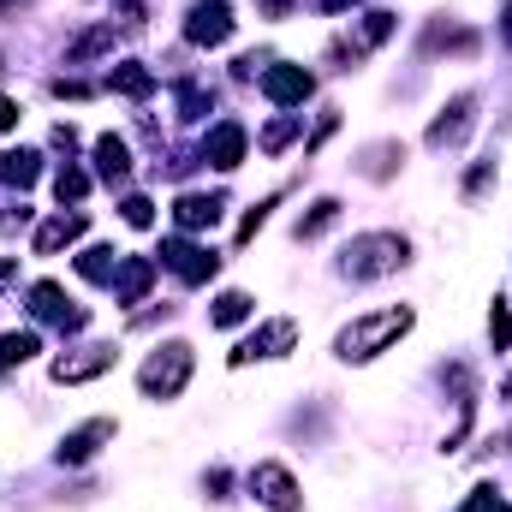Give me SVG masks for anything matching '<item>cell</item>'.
Listing matches in <instances>:
<instances>
[{
    "instance_id": "27",
    "label": "cell",
    "mask_w": 512,
    "mask_h": 512,
    "mask_svg": "<svg viewBox=\"0 0 512 512\" xmlns=\"http://www.w3.org/2000/svg\"><path fill=\"white\" fill-rule=\"evenodd\" d=\"M387 36H393V12H370V18H364V30H358V42H364V48H376V42H387Z\"/></svg>"
},
{
    "instance_id": "36",
    "label": "cell",
    "mask_w": 512,
    "mask_h": 512,
    "mask_svg": "<svg viewBox=\"0 0 512 512\" xmlns=\"http://www.w3.org/2000/svg\"><path fill=\"white\" fill-rule=\"evenodd\" d=\"M256 6H262L268 18H286V12H292V0H256Z\"/></svg>"
},
{
    "instance_id": "10",
    "label": "cell",
    "mask_w": 512,
    "mask_h": 512,
    "mask_svg": "<svg viewBox=\"0 0 512 512\" xmlns=\"http://www.w3.org/2000/svg\"><path fill=\"white\" fill-rule=\"evenodd\" d=\"M114 346H84V352H66V358H54V382H96V376H108L114 370Z\"/></svg>"
},
{
    "instance_id": "14",
    "label": "cell",
    "mask_w": 512,
    "mask_h": 512,
    "mask_svg": "<svg viewBox=\"0 0 512 512\" xmlns=\"http://www.w3.org/2000/svg\"><path fill=\"white\" fill-rule=\"evenodd\" d=\"M173 221H179V233H203V227L221 221V197H197V191H185V197L173 203Z\"/></svg>"
},
{
    "instance_id": "32",
    "label": "cell",
    "mask_w": 512,
    "mask_h": 512,
    "mask_svg": "<svg viewBox=\"0 0 512 512\" xmlns=\"http://www.w3.org/2000/svg\"><path fill=\"white\" fill-rule=\"evenodd\" d=\"M489 179H495V161H483V167H471V179H465V191L477 197V191H489Z\"/></svg>"
},
{
    "instance_id": "17",
    "label": "cell",
    "mask_w": 512,
    "mask_h": 512,
    "mask_svg": "<svg viewBox=\"0 0 512 512\" xmlns=\"http://www.w3.org/2000/svg\"><path fill=\"white\" fill-rule=\"evenodd\" d=\"M84 215H60V221H48L42 233H36V256H54L60 245H72V239H84Z\"/></svg>"
},
{
    "instance_id": "13",
    "label": "cell",
    "mask_w": 512,
    "mask_h": 512,
    "mask_svg": "<svg viewBox=\"0 0 512 512\" xmlns=\"http://www.w3.org/2000/svg\"><path fill=\"white\" fill-rule=\"evenodd\" d=\"M471 108H477V96H453V102L441 108V120L429 126V149H447V143H459V137L471 131Z\"/></svg>"
},
{
    "instance_id": "22",
    "label": "cell",
    "mask_w": 512,
    "mask_h": 512,
    "mask_svg": "<svg viewBox=\"0 0 512 512\" xmlns=\"http://www.w3.org/2000/svg\"><path fill=\"white\" fill-rule=\"evenodd\" d=\"M114 268H120V251H108V245H90V251L78 256L84 280H114Z\"/></svg>"
},
{
    "instance_id": "37",
    "label": "cell",
    "mask_w": 512,
    "mask_h": 512,
    "mask_svg": "<svg viewBox=\"0 0 512 512\" xmlns=\"http://www.w3.org/2000/svg\"><path fill=\"white\" fill-rule=\"evenodd\" d=\"M310 6H316V12H346L352 0H310Z\"/></svg>"
},
{
    "instance_id": "30",
    "label": "cell",
    "mask_w": 512,
    "mask_h": 512,
    "mask_svg": "<svg viewBox=\"0 0 512 512\" xmlns=\"http://www.w3.org/2000/svg\"><path fill=\"white\" fill-rule=\"evenodd\" d=\"M126 221L131 227H149V221H155V203H149V197H126Z\"/></svg>"
},
{
    "instance_id": "8",
    "label": "cell",
    "mask_w": 512,
    "mask_h": 512,
    "mask_svg": "<svg viewBox=\"0 0 512 512\" xmlns=\"http://www.w3.org/2000/svg\"><path fill=\"white\" fill-rule=\"evenodd\" d=\"M292 340H298V322H262L251 340H239V352H233V364H251V358H286L292 352Z\"/></svg>"
},
{
    "instance_id": "29",
    "label": "cell",
    "mask_w": 512,
    "mask_h": 512,
    "mask_svg": "<svg viewBox=\"0 0 512 512\" xmlns=\"http://www.w3.org/2000/svg\"><path fill=\"white\" fill-rule=\"evenodd\" d=\"M179 108H185V120H203V108H209V96H203L197 84H179Z\"/></svg>"
},
{
    "instance_id": "9",
    "label": "cell",
    "mask_w": 512,
    "mask_h": 512,
    "mask_svg": "<svg viewBox=\"0 0 512 512\" xmlns=\"http://www.w3.org/2000/svg\"><path fill=\"white\" fill-rule=\"evenodd\" d=\"M108 441H114V417H90V423H78V429L60 441V465H90Z\"/></svg>"
},
{
    "instance_id": "18",
    "label": "cell",
    "mask_w": 512,
    "mask_h": 512,
    "mask_svg": "<svg viewBox=\"0 0 512 512\" xmlns=\"http://www.w3.org/2000/svg\"><path fill=\"white\" fill-rule=\"evenodd\" d=\"M36 173H42V161H36L30 149H6V155H0V179H6V185L24 191V185H36Z\"/></svg>"
},
{
    "instance_id": "20",
    "label": "cell",
    "mask_w": 512,
    "mask_h": 512,
    "mask_svg": "<svg viewBox=\"0 0 512 512\" xmlns=\"http://www.w3.org/2000/svg\"><path fill=\"white\" fill-rule=\"evenodd\" d=\"M108 48H114V24H96V30H84V36L66 48V60L84 66V60H96V54H108Z\"/></svg>"
},
{
    "instance_id": "21",
    "label": "cell",
    "mask_w": 512,
    "mask_h": 512,
    "mask_svg": "<svg viewBox=\"0 0 512 512\" xmlns=\"http://www.w3.org/2000/svg\"><path fill=\"white\" fill-rule=\"evenodd\" d=\"M334 221H340V203H334V197H322V203H310V215L298 221V239H322Z\"/></svg>"
},
{
    "instance_id": "2",
    "label": "cell",
    "mask_w": 512,
    "mask_h": 512,
    "mask_svg": "<svg viewBox=\"0 0 512 512\" xmlns=\"http://www.w3.org/2000/svg\"><path fill=\"white\" fill-rule=\"evenodd\" d=\"M411 262V245L399 239V233H364V239H352L346 245V274L352 280H387V274H399Z\"/></svg>"
},
{
    "instance_id": "4",
    "label": "cell",
    "mask_w": 512,
    "mask_h": 512,
    "mask_svg": "<svg viewBox=\"0 0 512 512\" xmlns=\"http://www.w3.org/2000/svg\"><path fill=\"white\" fill-rule=\"evenodd\" d=\"M251 495L262 501L268 512H298L304 501H298V483H292V471L286 465H274V459H262L251 471Z\"/></svg>"
},
{
    "instance_id": "26",
    "label": "cell",
    "mask_w": 512,
    "mask_h": 512,
    "mask_svg": "<svg viewBox=\"0 0 512 512\" xmlns=\"http://www.w3.org/2000/svg\"><path fill=\"white\" fill-rule=\"evenodd\" d=\"M298 131H304V120H298V114H286V120H274V126L262 131V149L274 155V149H286V143H292Z\"/></svg>"
},
{
    "instance_id": "23",
    "label": "cell",
    "mask_w": 512,
    "mask_h": 512,
    "mask_svg": "<svg viewBox=\"0 0 512 512\" xmlns=\"http://www.w3.org/2000/svg\"><path fill=\"white\" fill-rule=\"evenodd\" d=\"M54 197H60V203H84V197H90V173H84V167H60Z\"/></svg>"
},
{
    "instance_id": "11",
    "label": "cell",
    "mask_w": 512,
    "mask_h": 512,
    "mask_svg": "<svg viewBox=\"0 0 512 512\" xmlns=\"http://www.w3.org/2000/svg\"><path fill=\"white\" fill-rule=\"evenodd\" d=\"M245 126L239 120H221V126L209 131V143H203V161H215V167H239L245 161Z\"/></svg>"
},
{
    "instance_id": "25",
    "label": "cell",
    "mask_w": 512,
    "mask_h": 512,
    "mask_svg": "<svg viewBox=\"0 0 512 512\" xmlns=\"http://www.w3.org/2000/svg\"><path fill=\"white\" fill-rule=\"evenodd\" d=\"M24 358H36V334H30V328L0 340V364H24Z\"/></svg>"
},
{
    "instance_id": "12",
    "label": "cell",
    "mask_w": 512,
    "mask_h": 512,
    "mask_svg": "<svg viewBox=\"0 0 512 512\" xmlns=\"http://www.w3.org/2000/svg\"><path fill=\"white\" fill-rule=\"evenodd\" d=\"M30 304H36V316H48V322H60V328H66V334H72V328H84V322H90V316H84V310H66V292H60V286H54V280H36V286H30Z\"/></svg>"
},
{
    "instance_id": "19",
    "label": "cell",
    "mask_w": 512,
    "mask_h": 512,
    "mask_svg": "<svg viewBox=\"0 0 512 512\" xmlns=\"http://www.w3.org/2000/svg\"><path fill=\"white\" fill-rule=\"evenodd\" d=\"M120 96H131V102H143L149 90H155V72L149 66H137V60H126V66H114V78H108Z\"/></svg>"
},
{
    "instance_id": "15",
    "label": "cell",
    "mask_w": 512,
    "mask_h": 512,
    "mask_svg": "<svg viewBox=\"0 0 512 512\" xmlns=\"http://www.w3.org/2000/svg\"><path fill=\"white\" fill-rule=\"evenodd\" d=\"M149 280H155V262H149V256H126V262L114 268V286H120V298H126V304H143Z\"/></svg>"
},
{
    "instance_id": "38",
    "label": "cell",
    "mask_w": 512,
    "mask_h": 512,
    "mask_svg": "<svg viewBox=\"0 0 512 512\" xmlns=\"http://www.w3.org/2000/svg\"><path fill=\"white\" fill-rule=\"evenodd\" d=\"M12 274H18V262H12V256H0V286H6Z\"/></svg>"
},
{
    "instance_id": "3",
    "label": "cell",
    "mask_w": 512,
    "mask_h": 512,
    "mask_svg": "<svg viewBox=\"0 0 512 512\" xmlns=\"http://www.w3.org/2000/svg\"><path fill=\"white\" fill-rule=\"evenodd\" d=\"M191 346L185 340H167L161 352H149V364L137 370V387L149 393V399H179L185 393V382H191Z\"/></svg>"
},
{
    "instance_id": "33",
    "label": "cell",
    "mask_w": 512,
    "mask_h": 512,
    "mask_svg": "<svg viewBox=\"0 0 512 512\" xmlns=\"http://www.w3.org/2000/svg\"><path fill=\"white\" fill-rule=\"evenodd\" d=\"M268 209H274V203H256L251 215H245V227H239V239H256V227L268 221Z\"/></svg>"
},
{
    "instance_id": "24",
    "label": "cell",
    "mask_w": 512,
    "mask_h": 512,
    "mask_svg": "<svg viewBox=\"0 0 512 512\" xmlns=\"http://www.w3.org/2000/svg\"><path fill=\"white\" fill-rule=\"evenodd\" d=\"M245 316H251V298L245 292H221L215 298V328H239Z\"/></svg>"
},
{
    "instance_id": "16",
    "label": "cell",
    "mask_w": 512,
    "mask_h": 512,
    "mask_svg": "<svg viewBox=\"0 0 512 512\" xmlns=\"http://www.w3.org/2000/svg\"><path fill=\"white\" fill-rule=\"evenodd\" d=\"M96 173L108 179V185H120L131 173V149H126V137H96Z\"/></svg>"
},
{
    "instance_id": "35",
    "label": "cell",
    "mask_w": 512,
    "mask_h": 512,
    "mask_svg": "<svg viewBox=\"0 0 512 512\" xmlns=\"http://www.w3.org/2000/svg\"><path fill=\"white\" fill-rule=\"evenodd\" d=\"M18 126V102H12V96H0V131H12Z\"/></svg>"
},
{
    "instance_id": "1",
    "label": "cell",
    "mask_w": 512,
    "mask_h": 512,
    "mask_svg": "<svg viewBox=\"0 0 512 512\" xmlns=\"http://www.w3.org/2000/svg\"><path fill=\"white\" fill-rule=\"evenodd\" d=\"M411 304H393V310H376V316H358L340 340H334V352L346 358V364H370L376 352H387L399 334H411Z\"/></svg>"
},
{
    "instance_id": "34",
    "label": "cell",
    "mask_w": 512,
    "mask_h": 512,
    "mask_svg": "<svg viewBox=\"0 0 512 512\" xmlns=\"http://www.w3.org/2000/svg\"><path fill=\"white\" fill-rule=\"evenodd\" d=\"M54 96H72V102H84V96H90V84H78V78H60V84H54Z\"/></svg>"
},
{
    "instance_id": "31",
    "label": "cell",
    "mask_w": 512,
    "mask_h": 512,
    "mask_svg": "<svg viewBox=\"0 0 512 512\" xmlns=\"http://www.w3.org/2000/svg\"><path fill=\"white\" fill-rule=\"evenodd\" d=\"M459 512H512V507H507V501H495L489 489H477V495H471V501H465Z\"/></svg>"
},
{
    "instance_id": "28",
    "label": "cell",
    "mask_w": 512,
    "mask_h": 512,
    "mask_svg": "<svg viewBox=\"0 0 512 512\" xmlns=\"http://www.w3.org/2000/svg\"><path fill=\"white\" fill-rule=\"evenodd\" d=\"M489 340H495V352H507V346H512V310H507V304H495V310H489Z\"/></svg>"
},
{
    "instance_id": "40",
    "label": "cell",
    "mask_w": 512,
    "mask_h": 512,
    "mask_svg": "<svg viewBox=\"0 0 512 512\" xmlns=\"http://www.w3.org/2000/svg\"><path fill=\"white\" fill-rule=\"evenodd\" d=\"M507 399H512V382H507Z\"/></svg>"
},
{
    "instance_id": "5",
    "label": "cell",
    "mask_w": 512,
    "mask_h": 512,
    "mask_svg": "<svg viewBox=\"0 0 512 512\" xmlns=\"http://www.w3.org/2000/svg\"><path fill=\"white\" fill-rule=\"evenodd\" d=\"M185 36H191L197 48H221V42L233 36V6H227V0H197L191 18H185Z\"/></svg>"
},
{
    "instance_id": "6",
    "label": "cell",
    "mask_w": 512,
    "mask_h": 512,
    "mask_svg": "<svg viewBox=\"0 0 512 512\" xmlns=\"http://www.w3.org/2000/svg\"><path fill=\"white\" fill-rule=\"evenodd\" d=\"M161 262H167L185 286H203V280H215V268H221V256H209L203 245H191V239H167V245H161Z\"/></svg>"
},
{
    "instance_id": "39",
    "label": "cell",
    "mask_w": 512,
    "mask_h": 512,
    "mask_svg": "<svg viewBox=\"0 0 512 512\" xmlns=\"http://www.w3.org/2000/svg\"><path fill=\"white\" fill-rule=\"evenodd\" d=\"M501 36H507V42H512V6H507V12H501Z\"/></svg>"
},
{
    "instance_id": "7",
    "label": "cell",
    "mask_w": 512,
    "mask_h": 512,
    "mask_svg": "<svg viewBox=\"0 0 512 512\" xmlns=\"http://www.w3.org/2000/svg\"><path fill=\"white\" fill-rule=\"evenodd\" d=\"M310 90H316V78H310L304 66H268V72H262V96H268L274 108H304Z\"/></svg>"
}]
</instances>
